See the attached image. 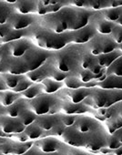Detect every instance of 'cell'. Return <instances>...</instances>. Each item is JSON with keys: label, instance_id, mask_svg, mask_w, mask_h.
I'll return each mask as SVG.
<instances>
[{"label": "cell", "instance_id": "cell-1", "mask_svg": "<svg viewBox=\"0 0 122 155\" xmlns=\"http://www.w3.org/2000/svg\"><path fill=\"white\" fill-rule=\"evenodd\" d=\"M29 38L32 40L34 45L37 44V47L39 48L47 51L54 49L60 50L61 48L72 43V33L66 32L62 34H56L40 27L39 28H36L33 32H31Z\"/></svg>", "mask_w": 122, "mask_h": 155}, {"label": "cell", "instance_id": "cell-2", "mask_svg": "<svg viewBox=\"0 0 122 155\" xmlns=\"http://www.w3.org/2000/svg\"><path fill=\"white\" fill-rule=\"evenodd\" d=\"M79 46L78 44H69L65 48L57 50V52L53 53L51 58L54 66L59 70L67 73L81 68V59L85 52H80Z\"/></svg>", "mask_w": 122, "mask_h": 155}, {"label": "cell", "instance_id": "cell-3", "mask_svg": "<svg viewBox=\"0 0 122 155\" xmlns=\"http://www.w3.org/2000/svg\"><path fill=\"white\" fill-rule=\"evenodd\" d=\"M60 102H58L56 97L52 96V94L43 93L37 98L27 101V108L33 111L37 116L50 114L54 107L57 108Z\"/></svg>", "mask_w": 122, "mask_h": 155}, {"label": "cell", "instance_id": "cell-4", "mask_svg": "<svg viewBox=\"0 0 122 155\" xmlns=\"http://www.w3.org/2000/svg\"><path fill=\"white\" fill-rule=\"evenodd\" d=\"M117 44L108 35L97 34L89 42L87 48L93 56L110 53L117 48Z\"/></svg>", "mask_w": 122, "mask_h": 155}, {"label": "cell", "instance_id": "cell-5", "mask_svg": "<svg viewBox=\"0 0 122 155\" xmlns=\"http://www.w3.org/2000/svg\"><path fill=\"white\" fill-rule=\"evenodd\" d=\"M52 54L49 51L39 48L37 46H34L22 58L29 72L44 65L50 58Z\"/></svg>", "mask_w": 122, "mask_h": 155}, {"label": "cell", "instance_id": "cell-6", "mask_svg": "<svg viewBox=\"0 0 122 155\" xmlns=\"http://www.w3.org/2000/svg\"><path fill=\"white\" fill-rule=\"evenodd\" d=\"M107 136L108 133L106 130H100V128L97 130L85 133L84 147L91 150H98L105 148L107 143Z\"/></svg>", "mask_w": 122, "mask_h": 155}, {"label": "cell", "instance_id": "cell-7", "mask_svg": "<svg viewBox=\"0 0 122 155\" xmlns=\"http://www.w3.org/2000/svg\"><path fill=\"white\" fill-rule=\"evenodd\" d=\"M34 46H35L34 43L29 38H24L19 40L7 44L6 50L8 56L10 57L21 58Z\"/></svg>", "mask_w": 122, "mask_h": 155}, {"label": "cell", "instance_id": "cell-8", "mask_svg": "<svg viewBox=\"0 0 122 155\" xmlns=\"http://www.w3.org/2000/svg\"><path fill=\"white\" fill-rule=\"evenodd\" d=\"M37 20L35 15H21L14 13L9 18L8 24L10 26L12 30H24L27 29Z\"/></svg>", "mask_w": 122, "mask_h": 155}, {"label": "cell", "instance_id": "cell-9", "mask_svg": "<svg viewBox=\"0 0 122 155\" xmlns=\"http://www.w3.org/2000/svg\"><path fill=\"white\" fill-rule=\"evenodd\" d=\"M26 127L18 118H11L8 116L0 117V130L8 134H18L25 130Z\"/></svg>", "mask_w": 122, "mask_h": 155}, {"label": "cell", "instance_id": "cell-10", "mask_svg": "<svg viewBox=\"0 0 122 155\" xmlns=\"http://www.w3.org/2000/svg\"><path fill=\"white\" fill-rule=\"evenodd\" d=\"M62 140L68 145L76 148L84 147L85 141V133H81L77 130L73 126L67 127L66 130L62 135Z\"/></svg>", "mask_w": 122, "mask_h": 155}, {"label": "cell", "instance_id": "cell-11", "mask_svg": "<svg viewBox=\"0 0 122 155\" xmlns=\"http://www.w3.org/2000/svg\"><path fill=\"white\" fill-rule=\"evenodd\" d=\"M72 43L80 45L89 42L97 34V30L93 24H88L83 28L72 31Z\"/></svg>", "mask_w": 122, "mask_h": 155}, {"label": "cell", "instance_id": "cell-12", "mask_svg": "<svg viewBox=\"0 0 122 155\" xmlns=\"http://www.w3.org/2000/svg\"><path fill=\"white\" fill-rule=\"evenodd\" d=\"M73 127L81 133H88L98 130L100 128V125L98 121L94 118L83 116V115H78Z\"/></svg>", "mask_w": 122, "mask_h": 155}, {"label": "cell", "instance_id": "cell-13", "mask_svg": "<svg viewBox=\"0 0 122 155\" xmlns=\"http://www.w3.org/2000/svg\"><path fill=\"white\" fill-rule=\"evenodd\" d=\"M61 142L56 137H45L35 142V147L43 153H55L61 148Z\"/></svg>", "mask_w": 122, "mask_h": 155}, {"label": "cell", "instance_id": "cell-14", "mask_svg": "<svg viewBox=\"0 0 122 155\" xmlns=\"http://www.w3.org/2000/svg\"><path fill=\"white\" fill-rule=\"evenodd\" d=\"M51 68H52V60L49 58L41 67L37 68V69L27 72L26 74V77L28 80H30L33 83H39L43 81L45 79H47V78H49Z\"/></svg>", "mask_w": 122, "mask_h": 155}, {"label": "cell", "instance_id": "cell-15", "mask_svg": "<svg viewBox=\"0 0 122 155\" xmlns=\"http://www.w3.org/2000/svg\"><path fill=\"white\" fill-rule=\"evenodd\" d=\"M89 110L87 105L83 102L81 103H73L68 100L63 102H60L58 105V111H62L64 114L68 115H80L81 113L87 112Z\"/></svg>", "mask_w": 122, "mask_h": 155}, {"label": "cell", "instance_id": "cell-16", "mask_svg": "<svg viewBox=\"0 0 122 155\" xmlns=\"http://www.w3.org/2000/svg\"><path fill=\"white\" fill-rule=\"evenodd\" d=\"M38 1H17L13 5L15 13L21 15H35L37 10Z\"/></svg>", "mask_w": 122, "mask_h": 155}, {"label": "cell", "instance_id": "cell-17", "mask_svg": "<svg viewBox=\"0 0 122 155\" xmlns=\"http://www.w3.org/2000/svg\"><path fill=\"white\" fill-rule=\"evenodd\" d=\"M58 121H60V115L45 114V115L37 116L35 122L43 130H50Z\"/></svg>", "mask_w": 122, "mask_h": 155}, {"label": "cell", "instance_id": "cell-18", "mask_svg": "<svg viewBox=\"0 0 122 155\" xmlns=\"http://www.w3.org/2000/svg\"><path fill=\"white\" fill-rule=\"evenodd\" d=\"M97 88L104 90H118L122 91V77L117 76H107L106 79L100 82H97Z\"/></svg>", "mask_w": 122, "mask_h": 155}, {"label": "cell", "instance_id": "cell-19", "mask_svg": "<svg viewBox=\"0 0 122 155\" xmlns=\"http://www.w3.org/2000/svg\"><path fill=\"white\" fill-rule=\"evenodd\" d=\"M90 92L91 89L85 87L77 90H69V93L67 94V100L73 103H81L89 96Z\"/></svg>", "mask_w": 122, "mask_h": 155}, {"label": "cell", "instance_id": "cell-20", "mask_svg": "<svg viewBox=\"0 0 122 155\" xmlns=\"http://www.w3.org/2000/svg\"><path fill=\"white\" fill-rule=\"evenodd\" d=\"M27 108V101L20 97L12 105L5 108V114L6 116L11 118H18L19 114Z\"/></svg>", "mask_w": 122, "mask_h": 155}, {"label": "cell", "instance_id": "cell-21", "mask_svg": "<svg viewBox=\"0 0 122 155\" xmlns=\"http://www.w3.org/2000/svg\"><path fill=\"white\" fill-rule=\"evenodd\" d=\"M120 56H122V52L117 48V50H114V51H112L110 53L98 55L97 56V59H98V64L103 68H108Z\"/></svg>", "mask_w": 122, "mask_h": 155}, {"label": "cell", "instance_id": "cell-22", "mask_svg": "<svg viewBox=\"0 0 122 155\" xmlns=\"http://www.w3.org/2000/svg\"><path fill=\"white\" fill-rule=\"evenodd\" d=\"M94 27L97 30L98 33L101 34V35H109L111 34L115 24L113 22L108 21L107 19H105L104 18H102L101 19H96L94 22Z\"/></svg>", "mask_w": 122, "mask_h": 155}, {"label": "cell", "instance_id": "cell-23", "mask_svg": "<svg viewBox=\"0 0 122 155\" xmlns=\"http://www.w3.org/2000/svg\"><path fill=\"white\" fill-rule=\"evenodd\" d=\"M29 31L27 29H24V30H11L8 36H6L4 38L0 39V44H8L17 40H19L21 38H28Z\"/></svg>", "mask_w": 122, "mask_h": 155}, {"label": "cell", "instance_id": "cell-24", "mask_svg": "<svg viewBox=\"0 0 122 155\" xmlns=\"http://www.w3.org/2000/svg\"><path fill=\"white\" fill-rule=\"evenodd\" d=\"M43 93H44L43 85L41 83H34L30 88H28L27 91L22 92L20 94V96H21V98H23L25 100L31 101Z\"/></svg>", "mask_w": 122, "mask_h": 155}, {"label": "cell", "instance_id": "cell-25", "mask_svg": "<svg viewBox=\"0 0 122 155\" xmlns=\"http://www.w3.org/2000/svg\"><path fill=\"white\" fill-rule=\"evenodd\" d=\"M43 85L44 88V93L46 94H53L57 92L61 88L63 87L64 82H59V81H56L50 78H47L43 81L40 82Z\"/></svg>", "mask_w": 122, "mask_h": 155}, {"label": "cell", "instance_id": "cell-26", "mask_svg": "<svg viewBox=\"0 0 122 155\" xmlns=\"http://www.w3.org/2000/svg\"><path fill=\"white\" fill-rule=\"evenodd\" d=\"M15 13L13 6L6 1H0V25L7 24L11 15Z\"/></svg>", "mask_w": 122, "mask_h": 155}, {"label": "cell", "instance_id": "cell-27", "mask_svg": "<svg viewBox=\"0 0 122 155\" xmlns=\"http://www.w3.org/2000/svg\"><path fill=\"white\" fill-rule=\"evenodd\" d=\"M19 93H16L14 91H2L1 95H0V104H1L4 108H7L10 105H12L16 101H18L20 98Z\"/></svg>", "mask_w": 122, "mask_h": 155}, {"label": "cell", "instance_id": "cell-28", "mask_svg": "<svg viewBox=\"0 0 122 155\" xmlns=\"http://www.w3.org/2000/svg\"><path fill=\"white\" fill-rule=\"evenodd\" d=\"M122 127V119L117 114H112L109 118L106 119V128L109 134H113L117 130Z\"/></svg>", "mask_w": 122, "mask_h": 155}, {"label": "cell", "instance_id": "cell-29", "mask_svg": "<svg viewBox=\"0 0 122 155\" xmlns=\"http://www.w3.org/2000/svg\"><path fill=\"white\" fill-rule=\"evenodd\" d=\"M23 76L24 75H14V74H9V73L1 74V77L6 86L8 87V89H10V90H13L18 86V82L23 78Z\"/></svg>", "mask_w": 122, "mask_h": 155}, {"label": "cell", "instance_id": "cell-30", "mask_svg": "<svg viewBox=\"0 0 122 155\" xmlns=\"http://www.w3.org/2000/svg\"><path fill=\"white\" fill-rule=\"evenodd\" d=\"M43 131L44 130L36 122L27 126L24 130L29 140H37L38 138L43 136Z\"/></svg>", "mask_w": 122, "mask_h": 155}, {"label": "cell", "instance_id": "cell-31", "mask_svg": "<svg viewBox=\"0 0 122 155\" xmlns=\"http://www.w3.org/2000/svg\"><path fill=\"white\" fill-rule=\"evenodd\" d=\"M122 14V7L120 8H110L103 10V18L110 22H117Z\"/></svg>", "mask_w": 122, "mask_h": 155}, {"label": "cell", "instance_id": "cell-32", "mask_svg": "<svg viewBox=\"0 0 122 155\" xmlns=\"http://www.w3.org/2000/svg\"><path fill=\"white\" fill-rule=\"evenodd\" d=\"M107 76H117L122 77V56L117 58L106 70Z\"/></svg>", "mask_w": 122, "mask_h": 155}, {"label": "cell", "instance_id": "cell-33", "mask_svg": "<svg viewBox=\"0 0 122 155\" xmlns=\"http://www.w3.org/2000/svg\"><path fill=\"white\" fill-rule=\"evenodd\" d=\"M18 119L23 123V125L25 127H27V126H28V125H30L36 121L37 115L33 111H31L28 108H27L19 114Z\"/></svg>", "mask_w": 122, "mask_h": 155}, {"label": "cell", "instance_id": "cell-34", "mask_svg": "<svg viewBox=\"0 0 122 155\" xmlns=\"http://www.w3.org/2000/svg\"><path fill=\"white\" fill-rule=\"evenodd\" d=\"M64 84L69 90H77L84 87V83L76 75H69V77L64 81Z\"/></svg>", "mask_w": 122, "mask_h": 155}, {"label": "cell", "instance_id": "cell-35", "mask_svg": "<svg viewBox=\"0 0 122 155\" xmlns=\"http://www.w3.org/2000/svg\"><path fill=\"white\" fill-rule=\"evenodd\" d=\"M33 84H34V83H33L30 80L27 79V78L26 77V75H24L23 78L20 80V81L18 82V86H17L15 89L11 90V91H14V92H16V93L21 94L22 92H24L25 91H27L28 88H30Z\"/></svg>", "mask_w": 122, "mask_h": 155}, {"label": "cell", "instance_id": "cell-36", "mask_svg": "<svg viewBox=\"0 0 122 155\" xmlns=\"http://www.w3.org/2000/svg\"><path fill=\"white\" fill-rule=\"evenodd\" d=\"M33 142L27 141V142H18L15 144L13 155H22L25 154L27 151H28L32 148Z\"/></svg>", "mask_w": 122, "mask_h": 155}, {"label": "cell", "instance_id": "cell-37", "mask_svg": "<svg viewBox=\"0 0 122 155\" xmlns=\"http://www.w3.org/2000/svg\"><path fill=\"white\" fill-rule=\"evenodd\" d=\"M79 79L85 84L91 81H95V77L96 75L93 74L89 69L88 68H81V70L78 73Z\"/></svg>", "mask_w": 122, "mask_h": 155}, {"label": "cell", "instance_id": "cell-38", "mask_svg": "<svg viewBox=\"0 0 122 155\" xmlns=\"http://www.w3.org/2000/svg\"><path fill=\"white\" fill-rule=\"evenodd\" d=\"M110 37L114 39L117 44H122V26L115 24L114 28L110 34Z\"/></svg>", "mask_w": 122, "mask_h": 155}, {"label": "cell", "instance_id": "cell-39", "mask_svg": "<svg viewBox=\"0 0 122 155\" xmlns=\"http://www.w3.org/2000/svg\"><path fill=\"white\" fill-rule=\"evenodd\" d=\"M122 145V143H120L118 141V140L112 134H108L107 136V143H106V147L110 149V150H115L118 147H120Z\"/></svg>", "mask_w": 122, "mask_h": 155}, {"label": "cell", "instance_id": "cell-40", "mask_svg": "<svg viewBox=\"0 0 122 155\" xmlns=\"http://www.w3.org/2000/svg\"><path fill=\"white\" fill-rule=\"evenodd\" d=\"M78 115H68V114H63L60 115V120L66 127H71L74 125L76 120H77Z\"/></svg>", "mask_w": 122, "mask_h": 155}, {"label": "cell", "instance_id": "cell-41", "mask_svg": "<svg viewBox=\"0 0 122 155\" xmlns=\"http://www.w3.org/2000/svg\"><path fill=\"white\" fill-rule=\"evenodd\" d=\"M66 126L61 122V120L60 121H58L50 130L52 131V133L54 134V135H56V136H62L63 135V133H64V131L66 130Z\"/></svg>", "mask_w": 122, "mask_h": 155}, {"label": "cell", "instance_id": "cell-42", "mask_svg": "<svg viewBox=\"0 0 122 155\" xmlns=\"http://www.w3.org/2000/svg\"><path fill=\"white\" fill-rule=\"evenodd\" d=\"M66 155H91L79 148L76 147H68L66 150Z\"/></svg>", "mask_w": 122, "mask_h": 155}, {"label": "cell", "instance_id": "cell-43", "mask_svg": "<svg viewBox=\"0 0 122 155\" xmlns=\"http://www.w3.org/2000/svg\"><path fill=\"white\" fill-rule=\"evenodd\" d=\"M11 28L10 26L7 23L4 25H0V39L4 38L6 36H8V34L11 31Z\"/></svg>", "mask_w": 122, "mask_h": 155}, {"label": "cell", "instance_id": "cell-44", "mask_svg": "<svg viewBox=\"0 0 122 155\" xmlns=\"http://www.w3.org/2000/svg\"><path fill=\"white\" fill-rule=\"evenodd\" d=\"M14 139H15L16 140H18V142H27V141L29 140L28 137L27 136V134H26L24 131L21 132V133H18V134H15Z\"/></svg>", "mask_w": 122, "mask_h": 155}, {"label": "cell", "instance_id": "cell-45", "mask_svg": "<svg viewBox=\"0 0 122 155\" xmlns=\"http://www.w3.org/2000/svg\"><path fill=\"white\" fill-rule=\"evenodd\" d=\"M112 135H114V136L118 140V141H119L120 143H122V127H121L120 129L117 130Z\"/></svg>", "mask_w": 122, "mask_h": 155}, {"label": "cell", "instance_id": "cell-46", "mask_svg": "<svg viewBox=\"0 0 122 155\" xmlns=\"http://www.w3.org/2000/svg\"><path fill=\"white\" fill-rule=\"evenodd\" d=\"M8 87L6 86V84H5V82H4V81H3V79H2L1 75H0V92L6 91H8Z\"/></svg>", "mask_w": 122, "mask_h": 155}, {"label": "cell", "instance_id": "cell-47", "mask_svg": "<svg viewBox=\"0 0 122 155\" xmlns=\"http://www.w3.org/2000/svg\"><path fill=\"white\" fill-rule=\"evenodd\" d=\"M111 153L114 155H122V145L120 147L115 149V150H112Z\"/></svg>", "mask_w": 122, "mask_h": 155}, {"label": "cell", "instance_id": "cell-48", "mask_svg": "<svg viewBox=\"0 0 122 155\" xmlns=\"http://www.w3.org/2000/svg\"><path fill=\"white\" fill-rule=\"evenodd\" d=\"M117 48H118V49H119V50H120V51L122 52V44H120V45H119V46L117 47Z\"/></svg>", "mask_w": 122, "mask_h": 155}, {"label": "cell", "instance_id": "cell-49", "mask_svg": "<svg viewBox=\"0 0 122 155\" xmlns=\"http://www.w3.org/2000/svg\"><path fill=\"white\" fill-rule=\"evenodd\" d=\"M3 110H4V107H3V106H2L1 104H0V112H1V111H2Z\"/></svg>", "mask_w": 122, "mask_h": 155}, {"label": "cell", "instance_id": "cell-50", "mask_svg": "<svg viewBox=\"0 0 122 155\" xmlns=\"http://www.w3.org/2000/svg\"><path fill=\"white\" fill-rule=\"evenodd\" d=\"M3 140H2L1 139H0V146H1V145H2V144L4 143V141H3Z\"/></svg>", "mask_w": 122, "mask_h": 155}, {"label": "cell", "instance_id": "cell-51", "mask_svg": "<svg viewBox=\"0 0 122 155\" xmlns=\"http://www.w3.org/2000/svg\"><path fill=\"white\" fill-rule=\"evenodd\" d=\"M1 48H2V45H1V44H0V49H1Z\"/></svg>", "mask_w": 122, "mask_h": 155}, {"label": "cell", "instance_id": "cell-52", "mask_svg": "<svg viewBox=\"0 0 122 155\" xmlns=\"http://www.w3.org/2000/svg\"><path fill=\"white\" fill-rule=\"evenodd\" d=\"M107 155H114V154H112V153H109V154H107Z\"/></svg>", "mask_w": 122, "mask_h": 155}, {"label": "cell", "instance_id": "cell-53", "mask_svg": "<svg viewBox=\"0 0 122 155\" xmlns=\"http://www.w3.org/2000/svg\"><path fill=\"white\" fill-rule=\"evenodd\" d=\"M0 155H5V154H3V153H1V152H0Z\"/></svg>", "mask_w": 122, "mask_h": 155}, {"label": "cell", "instance_id": "cell-54", "mask_svg": "<svg viewBox=\"0 0 122 155\" xmlns=\"http://www.w3.org/2000/svg\"><path fill=\"white\" fill-rule=\"evenodd\" d=\"M0 95H1V92H0Z\"/></svg>", "mask_w": 122, "mask_h": 155}]
</instances>
